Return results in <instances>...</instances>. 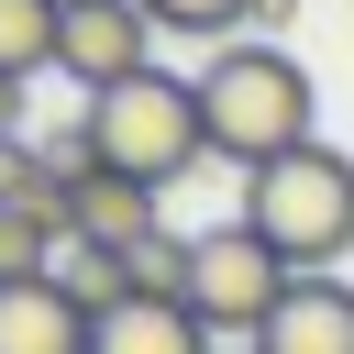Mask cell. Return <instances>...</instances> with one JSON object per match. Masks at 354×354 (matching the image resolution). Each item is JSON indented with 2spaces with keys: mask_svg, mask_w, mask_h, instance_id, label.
<instances>
[{
  "mask_svg": "<svg viewBox=\"0 0 354 354\" xmlns=\"http://www.w3.org/2000/svg\"><path fill=\"white\" fill-rule=\"evenodd\" d=\"M155 11V33H210V44H243V22H254V0H144Z\"/></svg>",
  "mask_w": 354,
  "mask_h": 354,
  "instance_id": "14",
  "label": "cell"
},
{
  "mask_svg": "<svg viewBox=\"0 0 354 354\" xmlns=\"http://www.w3.org/2000/svg\"><path fill=\"white\" fill-rule=\"evenodd\" d=\"M310 111H321V88H310V66L288 55V44H210V66H199V133H210V155L221 166H277V155H299V144H321L310 133Z\"/></svg>",
  "mask_w": 354,
  "mask_h": 354,
  "instance_id": "1",
  "label": "cell"
},
{
  "mask_svg": "<svg viewBox=\"0 0 354 354\" xmlns=\"http://www.w3.org/2000/svg\"><path fill=\"white\" fill-rule=\"evenodd\" d=\"M0 144H22V88L0 77Z\"/></svg>",
  "mask_w": 354,
  "mask_h": 354,
  "instance_id": "16",
  "label": "cell"
},
{
  "mask_svg": "<svg viewBox=\"0 0 354 354\" xmlns=\"http://www.w3.org/2000/svg\"><path fill=\"white\" fill-rule=\"evenodd\" d=\"M55 254H66V221H44V210H0V288L55 277Z\"/></svg>",
  "mask_w": 354,
  "mask_h": 354,
  "instance_id": "12",
  "label": "cell"
},
{
  "mask_svg": "<svg viewBox=\"0 0 354 354\" xmlns=\"http://www.w3.org/2000/svg\"><path fill=\"white\" fill-rule=\"evenodd\" d=\"M243 354H354V288L343 277H299Z\"/></svg>",
  "mask_w": 354,
  "mask_h": 354,
  "instance_id": "7",
  "label": "cell"
},
{
  "mask_svg": "<svg viewBox=\"0 0 354 354\" xmlns=\"http://www.w3.org/2000/svg\"><path fill=\"white\" fill-rule=\"evenodd\" d=\"M299 288V266L266 243V232H243V221H221V232H199V266H188V321L210 332V343H254L266 321H277V299Z\"/></svg>",
  "mask_w": 354,
  "mask_h": 354,
  "instance_id": "4",
  "label": "cell"
},
{
  "mask_svg": "<svg viewBox=\"0 0 354 354\" xmlns=\"http://www.w3.org/2000/svg\"><path fill=\"white\" fill-rule=\"evenodd\" d=\"M55 44H66V0H0V77L11 88H33L55 66Z\"/></svg>",
  "mask_w": 354,
  "mask_h": 354,
  "instance_id": "10",
  "label": "cell"
},
{
  "mask_svg": "<svg viewBox=\"0 0 354 354\" xmlns=\"http://www.w3.org/2000/svg\"><path fill=\"white\" fill-rule=\"evenodd\" d=\"M77 122H88V155H100L111 177H144V188H166V177H188V166L210 155V133H199V77H177V66H144V77L100 88Z\"/></svg>",
  "mask_w": 354,
  "mask_h": 354,
  "instance_id": "3",
  "label": "cell"
},
{
  "mask_svg": "<svg viewBox=\"0 0 354 354\" xmlns=\"http://www.w3.org/2000/svg\"><path fill=\"white\" fill-rule=\"evenodd\" d=\"M166 188H144V177H111V166H88L77 177V199H66V243H100V254H133L144 232H166V210H155Z\"/></svg>",
  "mask_w": 354,
  "mask_h": 354,
  "instance_id": "6",
  "label": "cell"
},
{
  "mask_svg": "<svg viewBox=\"0 0 354 354\" xmlns=\"http://www.w3.org/2000/svg\"><path fill=\"white\" fill-rule=\"evenodd\" d=\"M55 288H66L88 321H111V310L133 299V266H122V254H100V243H66V254H55Z\"/></svg>",
  "mask_w": 354,
  "mask_h": 354,
  "instance_id": "11",
  "label": "cell"
},
{
  "mask_svg": "<svg viewBox=\"0 0 354 354\" xmlns=\"http://www.w3.org/2000/svg\"><path fill=\"white\" fill-rule=\"evenodd\" d=\"M232 221H243V232H266V243H277L299 277H332V254H354V155L299 144V155L254 166Z\"/></svg>",
  "mask_w": 354,
  "mask_h": 354,
  "instance_id": "2",
  "label": "cell"
},
{
  "mask_svg": "<svg viewBox=\"0 0 354 354\" xmlns=\"http://www.w3.org/2000/svg\"><path fill=\"white\" fill-rule=\"evenodd\" d=\"M288 22H299V0H254V22H243V33H254V44H277Z\"/></svg>",
  "mask_w": 354,
  "mask_h": 354,
  "instance_id": "15",
  "label": "cell"
},
{
  "mask_svg": "<svg viewBox=\"0 0 354 354\" xmlns=\"http://www.w3.org/2000/svg\"><path fill=\"white\" fill-rule=\"evenodd\" d=\"M122 266H133V299H177V310H188V266H199V232H144Z\"/></svg>",
  "mask_w": 354,
  "mask_h": 354,
  "instance_id": "13",
  "label": "cell"
},
{
  "mask_svg": "<svg viewBox=\"0 0 354 354\" xmlns=\"http://www.w3.org/2000/svg\"><path fill=\"white\" fill-rule=\"evenodd\" d=\"M155 66V11L144 0H66V44H55V77H77L88 100L144 77Z\"/></svg>",
  "mask_w": 354,
  "mask_h": 354,
  "instance_id": "5",
  "label": "cell"
},
{
  "mask_svg": "<svg viewBox=\"0 0 354 354\" xmlns=\"http://www.w3.org/2000/svg\"><path fill=\"white\" fill-rule=\"evenodd\" d=\"M0 354H88V310L33 277V288H0Z\"/></svg>",
  "mask_w": 354,
  "mask_h": 354,
  "instance_id": "8",
  "label": "cell"
},
{
  "mask_svg": "<svg viewBox=\"0 0 354 354\" xmlns=\"http://www.w3.org/2000/svg\"><path fill=\"white\" fill-rule=\"evenodd\" d=\"M88 354H221L177 299H122L111 321H88Z\"/></svg>",
  "mask_w": 354,
  "mask_h": 354,
  "instance_id": "9",
  "label": "cell"
}]
</instances>
